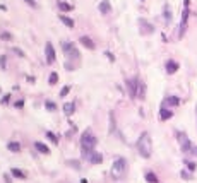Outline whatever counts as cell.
Listing matches in <instances>:
<instances>
[{"mask_svg":"<svg viewBox=\"0 0 197 183\" xmlns=\"http://www.w3.org/2000/svg\"><path fill=\"white\" fill-rule=\"evenodd\" d=\"M79 142H81V154H82V157L86 159L88 154L91 152V151H94V147H96V144H98V139H96V135L93 134L91 128H86V130L81 134Z\"/></svg>","mask_w":197,"mask_h":183,"instance_id":"6da1fadb","label":"cell"},{"mask_svg":"<svg viewBox=\"0 0 197 183\" xmlns=\"http://www.w3.org/2000/svg\"><path fill=\"white\" fill-rule=\"evenodd\" d=\"M136 147L144 159H149V157H151V154H153V145H151V135H149L148 132L140 134V137L137 139Z\"/></svg>","mask_w":197,"mask_h":183,"instance_id":"7a4b0ae2","label":"cell"},{"mask_svg":"<svg viewBox=\"0 0 197 183\" xmlns=\"http://www.w3.org/2000/svg\"><path fill=\"white\" fill-rule=\"evenodd\" d=\"M127 170H129V163L125 157H117L111 164V170H110V174L113 180H122L125 174H127Z\"/></svg>","mask_w":197,"mask_h":183,"instance_id":"3957f363","label":"cell"},{"mask_svg":"<svg viewBox=\"0 0 197 183\" xmlns=\"http://www.w3.org/2000/svg\"><path fill=\"white\" fill-rule=\"evenodd\" d=\"M62 50H64V53H65V57L69 58V62H77L81 60V53H79V50L75 48L74 43H70V41H65V43L62 45Z\"/></svg>","mask_w":197,"mask_h":183,"instance_id":"277c9868","label":"cell"},{"mask_svg":"<svg viewBox=\"0 0 197 183\" xmlns=\"http://www.w3.org/2000/svg\"><path fill=\"white\" fill-rule=\"evenodd\" d=\"M177 139H178L180 142V149H182V152L184 154H190V149H192V142H190V139L187 137V134H184V132H177Z\"/></svg>","mask_w":197,"mask_h":183,"instance_id":"5b68a950","label":"cell"},{"mask_svg":"<svg viewBox=\"0 0 197 183\" xmlns=\"http://www.w3.org/2000/svg\"><path fill=\"white\" fill-rule=\"evenodd\" d=\"M139 86L140 82L137 81L136 77L134 79H127V89H129V96L132 98V99H136L137 96H139Z\"/></svg>","mask_w":197,"mask_h":183,"instance_id":"8992f818","label":"cell"},{"mask_svg":"<svg viewBox=\"0 0 197 183\" xmlns=\"http://www.w3.org/2000/svg\"><path fill=\"white\" fill-rule=\"evenodd\" d=\"M45 57H46V63H55V60H57V53L50 41H46V45H45Z\"/></svg>","mask_w":197,"mask_h":183,"instance_id":"52a82bcc","label":"cell"},{"mask_svg":"<svg viewBox=\"0 0 197 183\" xmlns=\"http://www.w3.org/2000/svg\"><path fill=\"white\" fill-rule=\"evenodd\" d=\"M139 27H140V33L142 34H153L154 33V26L146 22V19H139Z\"/></svg>","mask_w":197,"mask_h":183,"instance_id":"ba28073f","label":"cell"},{"mask_svg":"<svg viewBox=\"0 0 197 183\" xmlns=\"http://www.w3.org/2000/svg\"><path fill=\"white\" fill-rule=\"evenodd\" d=\"M86 161H89L91 164H101L103 163V156L100 152H96V151H91L88 154V157H86Z\"/></svg>","mask_w":197,"mask_h":183,"instance_id":"9c48e42d","label":"cell"},{"mask_svg":"<svg viewBox=\"0 0 197 183\" xmlns=\"http://www.w3.org/2000/svg\"><path fill=\"white\" fill-rule=\"evenodd\" d=\"M165 69H166V74L173 75L177 70L180 69V65H178V62H175V60H166V63H165Z\"/></svg>","mask_w":197,"mask_h":183,"instance_id":"30bf717a","label":"cell"},{"mask_svg":"<svg viewBox=\"0 0 197 183\" xmlns=\"http://www.w3.org/2000/svg\"><path fill=\"white\" fill-rule=\"evenodd\" d=\"M79 43L82 45L84 48H88V50H94V48H96V46H94V41H93L89 36H81V38H79Z\"/></svg>","mask_w":197,"mask_h":183,"instance_id":"8fae6325","label":"cell"},{"mask_svg":"<svg viewBox=\"0 0 197 183\" xmlns=\"http://www.w3.org/2000/svg\"><path fill=\"white\" fill-rule=\"evenodd\" d=\"M171 117H173V111L168 109V106H161V109H159V120H161V122H166V120H170Z\"/></svg>","mask_w":197,"mask_h":183,"instance_id":"7c38bea8","label":"cell"},{"mask_svg":"<svg viewBox=\"0 0 197 183\" xmlns=\"http://www.w3.org/2000/svg\"><path fill=\"white\" fill-rule=\"evenodd\" d=\"M74 111H75V103L74 101H69V103L64 105V115H65V117H72Z\"/></svg>","mask_w":197,"mask_h":183,"instance_id":"4fadbf2b","label":"cell"},{"mask_svg":"<svg viewBox=\"0 0 197 183\" xmlns=\"http://www.w3.org/2000/svg\"><path fill=\"white\" fill-rule=\"evenodd\" d=\"M100 12L103 14V16H106V14L111 12V5H110V0H101V2H100Z\"/></svg>","mask_w":197,"mask_h":183,"instance_id":"5bb4252c","label":"cell"},{"mask_svg":"<svg viewBox=\"0 0 197 183\" xmlns=\"http://www.w3.org/2000/svg\"><path fill=\"white\" fill-rule=\"evenodd\" d=\"M178 105H180V98L177 96H168L163 103V106H178Z\"/></svg>","mask_w":197,"mask_h":183,"instance_id":"9a60e30c","label":"cell"},{"mask_svg":"<svg viewBox=\"0 0 197 183\" xmlns=\"http://www.w3.org/2000/svg\"><path fill=\"white\" fill-rule=\"evenodd\" d=\"M110 128H108V132L110 134H115L117 132V120H115V113L113 111H110Z\"/></svg>","mask_w":197,"mask_h":183,"instance_id":"2e32d148","label":"cell"},{"mask_svg":"<svg viewBox=\"0 0 197 183\" xmlns=\"http://www.w3.org/2000/svg\"><path fill=\"white\" fill-rule=\"evenodd\" d=\"M35 147H36V151L41 152V154H50V147L46 144H43V142H35Z\"/></svg>","mask_w":197,"mask_h":183,"instance_id":"e0dca14e","label":"cell"},{"mask_svg":"<svg viewBox=\"0 0 197 183\" xmlns=\"http://www.w3.org/2000/svg\"><path fill=\"white\" fill-rule=\"evenodd\" d=\"M7 149H9L10 152H19L21 151V144L16 142V140H10V142H7Z\"/></svg>","mask_w":197,"mask_h":183,"instance_id":"ac0fdd59","label":"cell"},{"mask_svg":"<svg viewBox=\"0 0 197 183\" xmlns=\"http://www.w3.org/2000/svg\"><path fill=\"white\" fill-rule=\"evenodd\" d=\"M60 22L62 24H64V26H67V27H70V29H72V27H74V21H72V19L69 17V16H64V14H62L60 17Z\"/></svg>","mask_w":197,"mask_h":183,"instance_id":"d6986e66","label":"cell"},{"mask_svg":"<svg viewBox=\"0 0 197 183\" xmlns=\"http://www.w3.org/2000/svg\"><path fill=\"white\" fill-rule=\"evenodd\" d=\"M58 9L62 10V12H70V10L74 9V5H70L69 2H58Z\"/></svg>","mask_w":197,"mask_h":183,"instance_id":"ffe728a7","label":"cell"},{"mask_svg":"<svg viewBox=\"0 0 197 183\" xmlns=\"http://www.w3.org/2000/svg\"><path fill=\"white\" fill-rule=\"evenodd\" d=\"M163 16H165V22L166 24H170L171 22V10H170V5H165V10H163Z\"/></svg>","mask_w":197,"mask_h":183,"instance_id":"44dd1931","label":"cell"},{"mask_svg":"<svg viewBox=\"0 0 197 183\" xmlns=\"http://www.w3.org/2000/svg\"><path fill=\"white\" fill-rule=\"evenodd\" d=\"M10 173H12L16 178H21V180L26 178V173H24V171H21L19 168H12V170H10Z\"/></svg>","mask_w":197,"mask_h":183,"instance_id":"7402d4cb","label":"cell"},{"mask_svg":"<svg viewBox=\"0 0 197 183\" xmlns=\"http://www.w3.org/2000/svg\"><path fill=\"white\" fill-rule=\"evenodd\" d=\"M146 181H148V183H159V181H158V176L154 173H151V171L146 173Z\"/></svg>","mask_w":197,"mask_h":183,"instance_id":"603a6c76","label":"cell"},{"mask_svg":"<svg viewBox=\"0 0 197 183\" xmlns=\"http://www.w3.org/2000/svg\"><path fill=\"white\" fill-rule=\"evenodd\" d=\"M57 82H58V74H57V72H52L50 77H48V84H50V86H55Z\"/></svg>","mask_w":197,"mask_h":183,"instance_id":"cb8c5ba5","label":"cell"},{"mask_svg":"<svg viewBox=\"0 0 197 183\" xmlns=\"http://www.w3.org/2000/svg\"><path fill=\"white\" fill-rule=\"evenodd\" d=\"M46 139H48L50 142H52V144H55V145L58 144V137H57L55 134H53V132H46Z\"/></svg>","mask_w":197,"mask_h":183,"instance_id":"d4e9b609","label":"cell"},{"mask_svg":"<svg viewBox=\"0 0 197 183\" xmlns=\"http://www.w3.org/2000/svg\"><path fill=\"white\" fill-rule=\"evenodd\" d=\"M67 166H70V168H74V170H81V163L79 161H74V159H69V161H65Z\"/></svg>","mask_w":197,"mask_h":183,"instance_id":"484cf974","label":"cell"},{"mask_svg":"<svg viewBox=\"0 0 197 183\" xmlns=\"http://www.w3.org/2000/svg\"><path fill=\"white\" fill-rule=\"evenodd\" d=\"M185 166L188 168V171H190V173H194V171H195V168H197V164H195V163L188 161V159H185Z\"/></svg>","mask_w":197,"mask_h":183,"instance_id":"4316f807","label":"cell"},{"mask_svg":"<svg viewBox=\"0 0 197 183\" xmlns=\"http://www.w3.org/2000/svg\"><path fill=\"white\" fill-rule=\"evenodd\" d=\"M45 108L48 109V111H55V109H57V105H55V103H50V101H46V103H45Z\"/></svg>","mask_w":197,"mask_h":183,"instance_id":"83f0119b","label":"cell"},{"mask_svg":"<svg viewBox=\"0 0 197 183\" xmlns=\"http://www.w3.org/2000/svg\"><path fill=\"white\" fill-rule=\"evenodd\" d=\"M144 94H146V86H144L142 82H140V86H139V96H137V98L144 99Z\"/></svg>","mask_w":197,"mask_h":183,"instance_id":"f1b7e54d","label":"cell"},{"mask_svg":"<svg viewBox=\"0 0 197 183\" xmlns=\"http://www.w3.org/2000/svg\"><path fill=\"white\" fill-rule=\"evenodd\" d=\"M180 176H182L184 180H192V173H188V171H185V170H182Z\"/></svg>","mask_w":197,"mask_h":183,"instance_id":"f546056e","label":"cell"},{"mask_svg":"<svg viewBox=\"0 0 197 183\" xmlns=\"http://www.w3.org/2000/svg\"><path fill=\"white\" fill-rule=\"evenodd\" d=\"M0 38L5 39V41H10V39H12V34H10V33H7V31H4V33L0 34Z\"/></svg>","mask_w":197,"mask_h":183,"instance_id":"4dcf8cb0","label":"cell"},{"mask_svg":"<svg viewBox=\"0 0 197 183\" xmlns=\"http://www.w3.org/2000/svg\"><path fill=\"white\" fill-rule=\"evenodd\" d=\"M69 92H70V86H65V87H64V89L60 91V98H65Z\"/></svg>","mask_w":197,"mask_h":183,"instance_id":"1f68e13d","label":"cell"},{"mask_svg":"<svg viewBox=\"0 0 197 183\" xmlns=\"http://www.w3.org/2000/svg\"><path fill=\"white\" fill-rule=\"evenodd\" d=\"M0 103H2V105H9V103H10V94H5V96L2 98V101H0Z\"/></svg>","mask_w":197,"mask_h":183,"instance_id":"d6a6232c","label":"cell"},{"mask_svg":"<svg viewBox=\"0 0 197 183\" xmlns=\"http://www.w3.org/2000/svg\"><path fill=\"white\" fill-rule=\"evenodd\" d=\"M0 65L4 67V69H5V65H7V57H5V55H2V57H0Z\"/></svg>","mask_w":197,"mask_h":183,"instance_id":"836d02e7","label":"cell"},{"mask_svg":"<svg viewBox=\"0 0 197 183\" xmlns=\"http://www.w3.org/2000/svg\"><path fill=\"white\" fill-rule=\"evenodd\" d=\"M105 55L110 58V62H115V57H113V53H110V52H105Z\"/></svg>","mask_w":197,"mask_h":183,"instance_id":"e575fe53","label":"cell"},{"mask_svg":"<svg viewBox=\"0 0 197 183\" xmlns=\"http://www.w3.org/2000/svg\"><path fill=\"white\" fill-rule=\"evenodd\" d=\"M24 106V99H19L17 103H16V108H22Z\"/></svg>","mask_w":197,"mask_h":183,"instance_id":"d590c367","label":"cell"},{"mask_svg":"<svg viewBox=\"0 0 197 183\" xmlns=\"http://www.w3.org/2000/svg\"><path fill=\"white\" fill-rule=\"evenodd\" d=\"M24 2H27V5H31V7H36V2H35V0H24Z\"/></svg>","mask_w":197,"mask_h":183,"instance_id":"8d00e7d4","label":"cell"},{"mask_svg":"<svg viewBox=\"0 0 197 183\" xmlns=\"http://www.w3.org/2000/svg\"><path fill=\"white\" fill-rule=\"evenodd\" d=\"M14 52L17 53L19 57H24V52H21V50H19V48H14Z\"/></svg>","mask_w":197,"mask_h":183,"instance_id":"74e56055","label":"cell"},{"mask_svg":"<svg viewBox=\"0 0 197 183\" xmlns=\"http://www.w3.org/2000/svg\"><path fill=\"white\" fill-rule=\"evenodd\" d=\"M184 7H185V9H188V7H190V0H184Z\"/></svg>","mask_w":197,"mask_h":183,"instance_id":"f35d334b","label":"cell"},{"mask_svg":"<svg viewBox=\"0 0 197 183\" xmlns=\"http://www.w3.org/2000/svg\"><path fill=\"white\" fill-rule=\"evenodd\" d=\"M4 178H5V181H7V183H10V180H9V174H5Z\"/></svg>","mask_w":197,"mask_h":183,"instance_id":"ab89813d","label":"cell"},{"mask_svg":"<svg viewBox=\"0 0 197 183\" xmlns=\"http://www.w3.org/2000/svg\"><path fill=\"white\" fill-rule=\"evenodd\" d=\"M81 183H88V180H86V178H82V180H81Z\"/></svg>","mask_w":197,"mask_h":183,"instance_id":"60d3db41","label":"cell"},{"mask_svg":"<svg viewBox=\"0 0 197 183\" xmlns=\"http://www.w3.org/2000/svg\"><path fill=\"white\" fill-rule=\"evenodd\" d=\"M142 2H146V0H142Z\"/></svg>","mask_w":197,"mask_h":183,"instance_id":"b9f144b4","label":"cell"}]
</instances>
